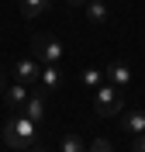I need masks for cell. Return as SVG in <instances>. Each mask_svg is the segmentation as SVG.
I'll return each instance as SVG.
<instances>
[{"mask_svg": "<svg viewBox=\"0 0 145 152\" xmlns=\"http://www.w3.org/2000/svg\"><path fill=\"white\" fill-rule=\"evenodd\" d=\"M4 142H7L10 149H24L28 152L31 145L38 142V121H31V118H24V114L17 111V118H10V121L4 124Z\"/></svg>", "mask_w": 145, "mask_h": 152, "instance_id": "6da1fadb", "label": "cell"}, {"mask_svg": "<svg viewBox=\"0 0 145 152\" xmlns=\"http://www.w3.org/2000/svg\"><path fill=\"white\" fill-rule=\"evenodd\" d=\"M93 107H97L100 118H114V114H121V107H125V100H121V86L100 83V86H97V97H93Z\"/></svg>", "mask_w": 145, "mask_h": 152, "instance_id": "7a4b0ae2", "label": "cell"}, {"mask_svg": "<svg viewBox=\"0 0 145 152\" xmlns=\"http://www.w3.org/2000/svg\"><path fill=\"white\" fill-rule=\"evenodd\" d=\"M31 52H35V59L45 62V66H59V62H62V42L52 38V35H35L31 38Z\"/></svg>", "mask_w": 145, "mask_h": 152, "instance_id": "3957f363", "label": "cell"}, {"mask_svg": "<svg viewBox=\"0 0 145 152\" xmlns=\"http://www.w3.org/2000/svg\"><path fill=\"white\" fill-rule=\"evenodd\" d=\"M38 76H42V66H38V59H35V56H31V59H17V62H14V80H17V83L35 86V83H38Z\"/></svg>", "mask_w": 145, "mask_h": 152, "instance_id": "277c9868", "label": "cell"}, {"mask_svg": "<svg viewBox=\"0 0 145 152\" xmlns=\"http://www.w3.org/2000/svg\"><path fill=\"white\" fill-rule=\"evenodd\" d=\"M21 114H24V118H31V121H38V118H45V90H35V94H31L28 100H24Z\"/></svg>", "mask_w": 145, "mask_h": 152, "instance_id": "5b68a950", "label": "cell"}, {"mask_svg": "<svg viewBox=\"0 0 145 152\" xmlns=\"http://www.w3.org/2000/svg\"><path fill=\"white\" fill-rule=\"evenodd\" d=\"M28 97H31V86L28 83H14V86L4 90V100H7V107H14V111H21Z\"/></svg>", "mask_w": 145, "mask_h": 152, "instance_id": "8992f818", "label": "cell"}, {"mask_svg": "<svg viewBox=\"0 0 145 152\" xmlns=\"http://www.w3.org/2000/svg\"><path fill=\"white\" fill-rule=\"evenodd\" d=\"M38 86L45 90V94H52V90H59V86H62V69H59V66H42Z\"/></svg>", "mask_w": 145, "mask_h": 152, "instance_id": "52a82bcc", "label": "cell"}, {"mask_svg": "<svg viewBox=\"0 0 145 152\" xmlns=\"http://www.w3.org/2000/svg\"><path fill=\"white\" fill-rule=\"evenodd\" d=\"M121 128L128 135H145V111H128L121 118Z\"/></svg>", "mask_w": 145, "mask_h": 152, "instance_id": "ba28073f", "label": "cell"}, {"mask_svg": "<svg viewBox=\"0 0 145 152\" xmlns=\"http://www.w3.org/2000/svg\"><path fill=\"white\" fill-rule=\"evenodd\" d=\"M107 80L114 86H128L131 83V69H128L125 62H111V66H107Z\"/></svg>", "mask_w": 145, "mask_h": 152, "instance_id": "9c48e42d", "label": "cell"}, {"mask_svg": "<svg viewBox=\"0 0 145 152\" xmlns=\"http://www.w3.org/2000/svg\"><path fill=\"white\" fill-rule=\"evenodd\" d=\"M83 7H87V21L90 24H104L107 21V4L104 0H87Z\"/></svg>", "mask_w": 145, "mask_h": 152, "instance_id": "30bf717a", "label": "cell"}, {"mask_svg": "<svg viewBox=\"0 0 145 152\" xmlns=\"http://www.w3.org/2000/svg\"><path fill=\"white\" fill-rule=\"evenodd\" d=\"M42 10H48V0H21V14H24V18H38Z\"/></svg>", "mask_w": 145, "mask_h": 152, "instance_id": "8fae6325", "label": "cell"}, {"mask_svg": "<svg viewBox=\"0 0 145 152\" xmlns=\"http://www.w3.org/2000/svg\"><path fill=\"white\" fill-rule=\"evenodd\" d=\"M83 83H87L90 90H97V86L104 83V73H100V69H93V66H90V69H83Z\"/></svg>", "mask_w": 145, "mask_h": 152, "instance_id": "7c38bea8", "label": "cell"}, {"mask_svg": "<svg viewBox=\"0 0 145 152\" xmlns=\"http://www.w3.org/2000/svg\"><path fill=\"white\" fill-rule=\"evenodd\" d=\"M59 149H62V152H79V149H83V138H79V135H66Z\"/></svg>", "mask_w": 145, "mask_h": 152, "instance_id": "4fadbf2b", "label": "cell"}, {"mask_svg": "<svg viewBox=\"0 0 145 152\" xmlns=\"http://www.w3.org/2000/svg\"><path fill=\"white\" fill-rule=\"evenodd\" d=\"M90 152H114V145H111V138H97L90 145Z\"/></svg>", "mask_w": 145, "mask_h": 152, "instance_id": "5bb4252c", "label": "cell"}, {"mask_svg": "<svg viewBox=\"0 0 145 152\" xmlns=\"http://www.w3.org/2000/svg\"><path fill=\"white\" fill-rule=\"evenodd\" d=\"M131 152H145V135H131Z\"/></svg>", "mask_w": 145, "mask_h": 152, "instance_id": "9a60e30c", "label": "cell"}, {"mask_svg": "<svg viewBox=\"0 0 145 152\" xmlns=\"http://www.w3.org/2000/svg\"><path fill=\"white\" fill-rule=\"evenodd\" d=\"M28 152H48V149H45V145H38V142H35V145H31Z\"/></svg>", "mask_w": 145, "mask_h": 152, "instance_id": "2e32d148", "label": "cell"}, {"mask_svg": "<svg viewBox=\"0 0 145 152\" xmlns=\"http://www.w3.org/2000/svg\"><path fill=\"white\" fill-rule=\"evenodd\" d=\"M4 90H7V76L0 73V94H4Z\"/></svg>", "mask_w": 145, "mask_h": 152, "instance_id": "e0dca14e", "label": "cell"}, {"mask_svg": "<svg viewBox=\"0 0 145 152\" xmlns=\"http://www.w3.org/2000/svg\"><path fill=\"white\" fill-rule=\"evenodd\" d=\"M66 4H73V7H83V4H87V0H66Z\"/></svg>", "mask_w": 145, "mask_h": 152, "instance_id": "ac0fdd59", "label": "cell"}, {"mask_svg": "<svg viewBox=\"0 0 145 152\" xmlns=\"http://www.w3.org/2000/svg\"><path fill=\"white\" fill-rule=\"evenodd\" d=\"M79 152H90V149H87V145H83V149H79Z\"/></svg>", "mask_w": 145, "mask_h": 152, "instance_id": "d6986e66", "label": "cell"}]
</instances>
